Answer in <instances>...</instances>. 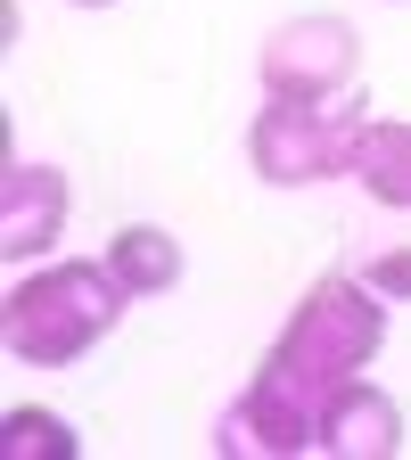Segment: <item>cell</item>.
Segmentation results:
<instances>
[{"instance_id": "obj_10", "label": "cell", "mask_w": 411, "mask_h": 460, "mask_svg": "<svg viewBox=\"0 0 411 460\" xmlns=\"http://www.w3.org/2000/svg\"><path fill=\"white\" fill-rule=\"evenodd\" d=\"M75 452H83V436L58 411H41V402H9V420H0V460H75Z\"/></svg>"}, {"instance_id": "obj_7", "label": "cell", "mask_w": 411, "mask_h": 460, "mask_svg": "<svg viewBox=\"0 0 411 460\" xmlns=\"http://www.w3.org/2000/svg\"><path fill=\"white\" fill-rule=\"evenodd\" d=\"M321 452L329 460H395L403 452V402L371 378H345L321 402Z\"/></svg>"}, {"instance_id": "obj_9", "label": "cell", "mask_w": 411, "mask_h": 460, "mask_svg": "<svg viewBox=\"0 0 411 460\" xmlns=\"http://www.w3.org/2000/svg\"><path fill=\"white\" fill-rule=\"evenodd\" d=\"M99 255H107L115 279L132 288V305H140V296H165V288H182V239H173L165 222H124Z\"/></svg>"}, {"instance_id": "obj_11", "label": "cell", "mask_w": 411, "mask_h": 460, "mask_svg": "<svg viewBox=\"0 0 411 460\" xmlns=\"http://www.w3.org/2000/svg\"><path fill=\"white\" fill-rule=\"evenodd\" d=\"M362 279L379 288L387 305H411V247H379V255L362 263Z\"/></svg>"}, {"instance_id": "obj_3", "label": "cell", "mask_w": 411, "mask_h": 460, "mask_svg": "<svg viewBox=\"0 0 411 460\" xmlns=\"http://www.w3.org/2000/svg\"><path fill=\"white\" fill-rule=\"evenodd\" d=\"M354 124H362L354 107H313V99H272L264 91L255 124H247L255 181H272V190H313V181H329V172H345Z\"/></svg>"}, {"instance_id": "obj_6", "label": "cell", "mask_w": 411, "mask_h": 460, "mask_svg": "<svg viewBox=\"0 0 411 460\" xmlns=\"http://www.w3.org/2000/svg\"><path fill=\"white\" fill-rule=\"evenodd\" d=\"M67 214H75L67 172H58V164H33V156H9V172H0V255H9V263L58 255Z\"/></svg>"}, {"instance_id": "obj_1", "label": "cell", "mask_w": 411, "mask_h": 460, "mask_svg": "<svg viewBox=\"0 0 411 460\" xmlns=\"http://www.w3.org/2000/svg\"><path fill=\"white\" fill-rule=\"evenodd\" d=\"M124 305H132V288L107 271V255H41L17 271L9 305H0V345L25 370H67L115 337Z\"/></svg>"}, {"instance_id": "obj_5", "label": "cell", "mask_w": 411, "mask_h": 460, "mask_svg": "<svg viewBox=\"0 0 411 460\" xmlns=\"http://www.w3.org/2000/svg\"><path fill=\"white\" fill-rule=\"evenodd\" d=\"M255 75H264L272 99L337 107L345 91H354V75H362V33L345 25V17H329V9L288 17V25H272V41H264V58H255Z\"/></svg>"}, {"instance_id": "obj_8", "label": "cell", "mask_w": 411, "mask_h": 460, "mask_svg": "<svg viewBox=\"0 0 411 460\" xmlns=\"http://www.w3.org/2000/svg\"><path fill=\"white\" fill-rule=\"evenodd\" d=\"M354 190L387 214H411V115H362L354 148H345Z\"/></svg>"}, {"instance_id": "obj_2", "label": "cell", "mask_w": 411, "mask_h": 460, "mask_svg": "<svg viewBox=\"0 0 411 460\" xmlns=\"http://www.w3.org/2000/svg\"><path fill=\"white\" fill-rule=\"evenodd\" d=\"M387 345V296L362 279V271H321L297 305H288L272 354H288L297 370H313L321 386H345L379 362Z\"/></svg>"}, {"instance_id": "obj_4", "label": "cell", "mask_w": 411, "mask_h": 460, "mask_svg": "<svg viewBox=\"0 0 411 460\" xmlns=\"http://www.w3.org/2000/svg\"><path fill=\"white\" fill-rule=\"evenodd\" d=\"M321 402H329V386L264 345V362L247 370V394L230 402V420H222V452H239V444L280 452V460L321 452Z\"/></svg>"}, {"instance_id": "obj_12", "label": "cell", "mask_w": 411, "mask_h": 460, "mask_svg": "<svg viewBox=\"0 0 411 460\" xmlns=\"http://www.w3.org/2000/svg\"><path fill=\"white\" fill-rule=\"evenodd\" d=\"M75 9H115V0H75Z\"/></svg>"}]
</instances>
